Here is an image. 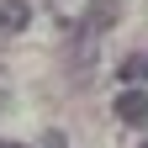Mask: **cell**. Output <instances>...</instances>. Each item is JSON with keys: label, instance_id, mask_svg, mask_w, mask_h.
I'll return each mask as SVG.
<instances>
[{"label": "cell", "instance_id": "obj_1", "mask_svg": "<svg viewBox=\"0 0 148 148\" xmlns=\"http://www.w3.org/2000/svg\"><path fill=\"white\" fill-rule=\"evenodd\" d=\"M111 111H116V122L143 127V122H148V90H122V95L111 101Z\"/></svg>", "mask_w": 148, "mask_h": 148}, {"label": "cell", "instance_id": "obj_2", "mask_svg": "<svg viewBox=\"0 0 148 148\" xmlns=\"http://www.w3.org/2000/svg\"><path fill=\"white\" fill-rule=\"evenodd\" d=\"M32 27V5L27 0H5L0 5V32H27Z\"/></svg>", "mask_w": 148, "mask_h": 148}, {"label": "cell", "instance_id": "obj_3", "mask_svg": "<svg viewBox=\"0 0 148 148\" xmlns=\"http://www.w3.org/2000/svg\"><path fill=\"white\" fill-rule=\"evenodd\" d=\"M122 16V5L116 0H90V16H85V32H106L111 21Z\"/></svg>", "mask_w": 148, "mask_h": 148}, {"label": "cell", "instance_id": "obj_4", "mask_svg": "<svg viewBox=\"0 0 148 148\" xmlns=\"http://www.w3.org/2000/svg\"><path fill=\"white\" fill-rule=\"evenodd\" d=\"M143 74H148L143 58H127V64H122V79H143Z\"/></svg>", "mask_w": 148, "mask_h": 148}, {"label": "cell", "instance_id": "obj_5", "mask_svg": "<svg viewBox=\"0 0 148 148\" xmlns=\"http://www.w3.org/2000/svg\"><path fill=\"white\" fill-rule=\"evenodd\" d=\"M0 148H21V143H0Z\"/></svg>", "mask_w": 148, "mask_h": 148}, {"label": "cell", "instance_id": "obj_6", "mask_svg": "<svg viewBox=\"0 0 148 148\" xmlns=\"http://www.w3.org/2000/svg\"><path fill=\"white\" fill-rule=\"evenodd\" d=\"M143 148H148V143H143Z\"/></svg>", "mask_w": 148, "mask_h": 148}]
</instances>
